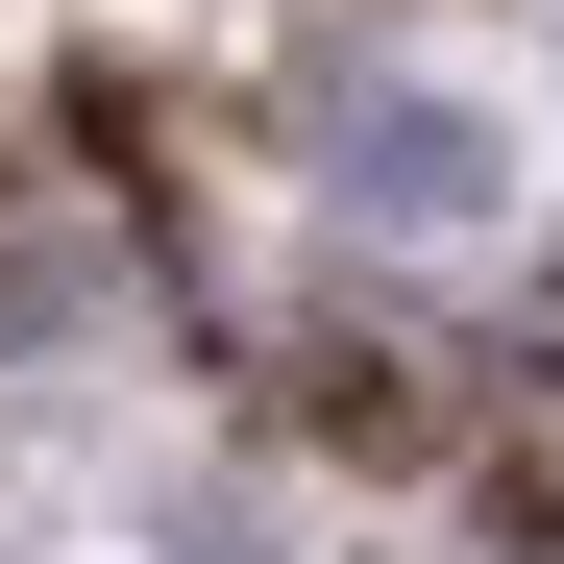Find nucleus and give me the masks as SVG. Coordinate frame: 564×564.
<instances>
[{"label":"nucleus","instance_id":"f257e3e1","mask_svg":"<svg viewBox=\"0 0 564 564\" xmlns=\"http://www.w3.org/2000/svg\"><path fill=\"white\" fill-rule=\"evenodd\" d=\"M344 197L368 221H491V123L466 99H344Z\"/></svg>","mask_w":564,"mask_h":564},{"label":"nucleus","instance_id":"f03ea898","mask_svg":"<svg viewBox=\"0 0 564 564\" xmlns=\"http://www.w3.org/2000/svg\"><path fill=\"white\" fill-rule=\"evenodd\" d=\"M491 516H516V564H564V466H516V491H491Z\"/></svg>","mask_w":564,"mask_h":564}]
</instances>
